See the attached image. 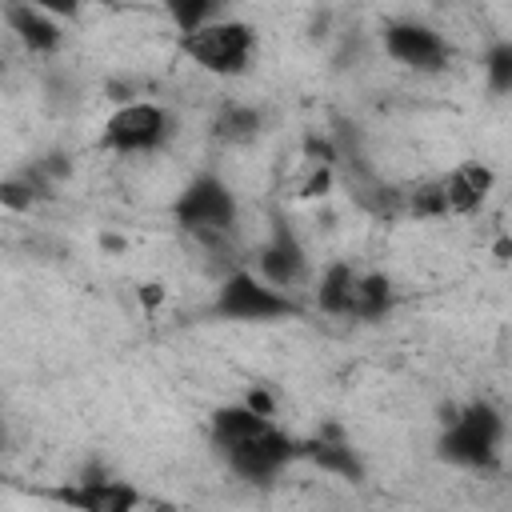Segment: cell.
<instances>
[{
    "label": "cell",
    "mask_w": 512,
    "mask_h": 512,
    "mask_svg": "<svg viewBox=\"0 0 512 512\" xmlns=\"http://www.w3.org/2000/svg\"><path fill=\"white\" fill-rule=\"evenodd\" d=\"M212 444L224 456V464L248 480V484H268L284 472V464L292 456H300V444L292 436H284L272 416L252 412L248 404H228L212 412Z\"/></svg>",
    "instance_id": "6da1fadb"
},
{
    "label": "cell",
    "mask_w": 512,
    "mask_h": 512,
    "mask_svg": "<svg viewBox=\"0 0 512 512\" xmlns=\"http://www.w3.org/2000/svg\"><path fill=\"white\" fill-rule=\"evenodd\" d=\"M500 436H504V420L492 404L476 400V404H464L456 408L452 416H444V432H440V456L448 464H460V468H488L496 460V448H500Z\"/></svg>",
    "instance_id": "7a4b0ae2"
},
{
    "label": "cell",
    "mask_w": 512,
    "mask_h": 512,
    "mask_svg": "<svg viewBox=\"0 0 512 512\" xmlns=\"http://www.w3.org/2000/svg\"><path fill=\"white\" fill-rule=\"evenodd\" d=\"M180 48L192 64H200L204 72H216V76H240L248 64H252V52H256V32L244 24V20H232V16H216L212 24L180 36Z\"/></svg>",
    "instance_id": "3957f363"
},
{
    "label": "cell",
    "mask_w": 512,
    "mask_h": 512,
    "mask_svg": "<svg viewBox=\"0 0 512 512\" xmlns=\"http://www.w3.org/2000/svg\"><path fill=\"white\" fill-rule=\"evenodd\" d=\"M172 212H176V224L200 240H224L240 220V204H236L232 188L212 172L192 176L184 184V192L176 196Z\"/></svg>",
    "instance_id": "277c9868"
},
{
    "label": "cell",
    "mask_w": 512,
    "mask_h": 512,
    "mask_svg": "<svg viewBox=\"0 0 512 512\" xmlns=\"http://www.w3.org/2000/svg\"><path fill=\"white\" fill-rule=\"evenodd\" d=\"M296 300L272 284H264L256 272H232L216 292V316L240 320V324H268L296 316Z\"/></svg>",
    "instance_id": "5b68a950"
},
{
    "label": "cell",
    "mask_w": 512,
    "mask_h": 512,
    "mask_svg": "<svg viewBox=\"0 0 512 512\" xmlns=\"http://www.w3.org/2000/svg\"><path fill=\"white\" fill-rule=\"evenodd\" d=\"M172 136V116L160 104L148 100H128L120 104L100 132V148L120 152V156H136V152H152Z\"/></svg>",
    "instance_id": "8992f818"
},
{
    "label": "cell",
    "mask_w": 512,
    "mask_h": 512,
    "mask_svg": "<svg viewBox=\"0 0 512 512\" xmlns=\"http://www.w3.org/2000/svg\"><path fill=\"white\" fill-rule=\"evenodd\" d=\"M384 52H388L396 64L420 72V76L444 72L448 60H452L448 40H444L436 28L416 24V20H396V24H388V28H384Z\"/></svg>",
    "instance_id": "52a82bcc"
},
{
    "label": "cell",
    "mask_w": 512,
    "mask_h": 512,
    "mask_svg": "<svg viewBox=\"0 0 512 512\" xmlns=\"http://www.w3.org/2000/svg\"><path fill=\"white\" fill-rule=\"evenodd\" d=\"M256 268H260V280H264V284H272V288L288 292V288H296V284H304V280H308V252H304L300 236H296L288 224H280V220H276L272 236L260 244Z\"/></svg>",
    "instance_id": "ba28073f"
},
{
    "label": "cell",
    "mask_w": 512,
    "mask_h": 512,
    "mask_svg": "<svg viewBox=\"0 0 512 512\" xmlns=\"http://www.w3.org/2000/svg\"><path fill=\"white\" fill-rule=\"evenodd\" d=\"M492 184H496V176H492L488 164H456L448 176L436 180L444 216H468V212H476L488 200Z\"/></svg>",
    "instance_id": "9c48e42d"
},
{
    "label": "cell",
    "mask_w": 512,
    "mask_h": 512,
    "mask_svg": "<svg viewBox=\"0 0 512 512\" xmlns=\"http://www.w3.org/2000/svg\"><path fill=\"white\" fill-rule=\"evenodd\" d=\"M56 496L80 512H136L140 508V492L128 480H80L76 488H64Z\"/></svg>",
    "instance_id": "30bf717a"
},
{
    "label": "cell",
    "mask_w": 512,
    "mask_h": 512,
    "mask_svg": "<svg viewBox=\"0 0 512 512\" xmlns=\"http://www.w3.org/2000/svg\"><path fill=\"white\" fill-rule=\"evenodd\" d=\"M4 20L24 40V48H32V52H56L60 48V36L64 32L48 16V8H40V4H8L4 8Z\"/></svg>",
    "instance_id": "8fae6325"
},
{
    "label": "cell",
    "mask_w": 512,
    "mask_h": 512,
    "mask_svg": "<svg viewBox=\"0 0 512 512\" xmlns=\"http://www.w3.org/2000/svg\"><path fill=\"white\" fill-rule=\"evenodd\" d=\"M392 304V284L380 272H360L352 284V300H348V316L352 320H376L384 316Z\"/></svg>",
    "instance_id": "7c38bea8"
},
{
    "label": "cell",
    "mask_w": 512,
    "mask_h": 512,
    "mask_svg": "<svg viewBox=\"0 0 512 512\" xmlns=\"http://www.w3.org/2000/svg\"><path fill=\"white\" fill-rule=\"evenodd\" d=\"M356 268L352 264H328L324 276H320V288H316V300L324 312L332 316H348V300H352V284H356Z\"/></svg>",
    "instance_id": "4fadbf2b"
},
{
    "label": "cell",
    "mask_w": 512,
    "mask_h": 512,
    "mask_svg": "<svg viewBox=\"0 0 512 512\" xmlns=\"http://www.w3.org/2000/svg\"><path fill=\"white\" fill-rule=\"evenodd\" d=\"M260 128H264V116L252 104H224L216 116V136L224 144H248L260 136Z\"/></svg>",
    "instance_id": "5bb4252c"
},
{
    "label": "cell",
    "mask_w": 512,
    "mask_h": 512,
    "mask_svg": "<svg viewBox=\"0 0 512 512\" xmlns=\"http://www.w3.org/2000/svg\"><path fill=\"white\" fill-rule=\"evenodd\" d=\"M300 452H304L308 460H316L320 468H328V472H340V476H348V480H360V460L352 456V448H348V444L312 440V444H304Z\"/></svg>",
    "instance_id": "9a60e30c"
},
{
    "label": "cell",
    "mask_w": 512,
    "mask_h": 512,
    "mask_svg": "<svg viewBox=\"0 0 512 512\" xmlns=\"http://www.w3.org/2000/svg\"><path fill=\"white\" fill-rule=\"evenodd\" d=\"M484 76H488V88L492 92H512V40H500L488 48L484 56Z\"/></svg>",
    "instance_id": "2e32d148"
},
{
    "label": "cell",
    "mask_w": 512,
    "mask_h": 512,
    "mask_svg": "<svg viewBox=\"0 0 512 512\" xmlns=\"http://www.w3.org/2000/svg\"><path fill=\"white\" fill-rule=\"evenodd\" d=\"M168 12L180 24V36H188V32H196V28H204L220 16L216 4H192V0H176V4H168Z\"/></svg>",
    "instance_id": "e0dca14e"
},
{
    "label": "cell",
    "mask_w": 512,
    "mask_h": 512,
    "mask_svg": "<svg viewBox=\"0 0 512 512\" xmlns=\"http://www.w3.org/2000/svg\"><path fill=\"white\" fill-rule=\"evenodd\" d=\"M32 196H40V192H32V184H28V188H20L16 180L4 184V204H8V208H24V204H32Z\"/></svg>",
    "instance_id": "ac0fdd59"
},
{
    "label": "cell",
    "mask_w": 512,
    "mask_h": 512,
    "mask_svg": "<svg viewBox=\"0 0 512 512\" xmlns=\"http://www.w3.org/2000/svg\"><path fill=\"white\" fill-rule=\"evenodd\" d=\"M244 404H248L252 412H260V416H272V412H276V404H272V396H268L264 388H252V392L244 396Z\"/></svg>",
    "instance_id": "d6986e66"
}]
</instances>
